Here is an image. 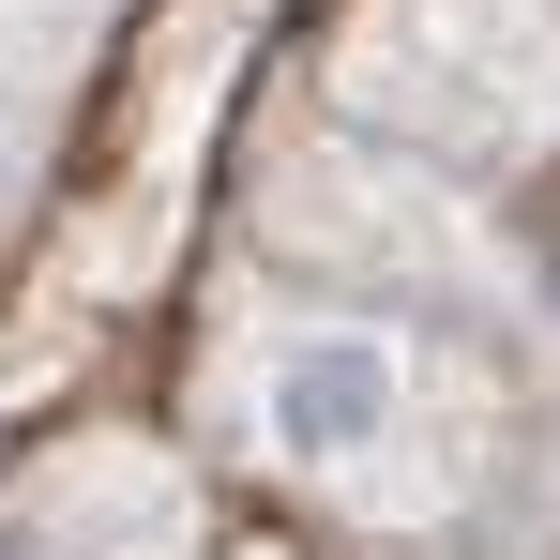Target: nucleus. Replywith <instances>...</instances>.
<instances>
[{
    "label": "nucleus",
    "instance_id": "nucleus-1",
    "mask_svg": "<svg viewBox=\"0 0 560 560\" xmlns=\"http://www.w3.org/2000/svg\"><path fill=\"white\" fill-rule=\"evenodd\" d=\"M243 455L288 469V485H394L409 440L440 424V349L409 318H273L243 349V394H228Z\"/></svg>",
    "mask_w": 560,
    "mask_h": 560
}]
</instances>
